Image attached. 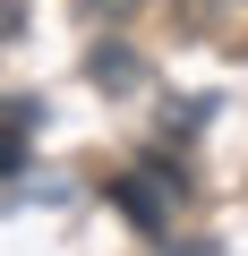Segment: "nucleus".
Listing matches in <instances>:
<instances>
[{"mask_svg":"<svg viewBox=\"0 0 248 256\" xmlns=\"http://www.w3.org/2000/svg\"><path fill=\"white\" fill-rule=\"evenodd\" d=\"M146 0H77V18H94V26H111V18H137Z\"/></svg>","mask_w":248,"mask_h":256,"instance_id":"1","label":"nucleus"},{"mask_svg":"<svg viewBox=\"0 0 248 256\" xmlns=\"http://www.w3.org/2000/svg\"><path fill=\"white\" fill-rule=\"evenodd\" d=\"M94 77H103V86H120V77H137V60H120V52H94Z\"/></svg>","mask_w":248,"mask_h":256,"instance_id":"2","label":"nucleus"}]
</instances>
